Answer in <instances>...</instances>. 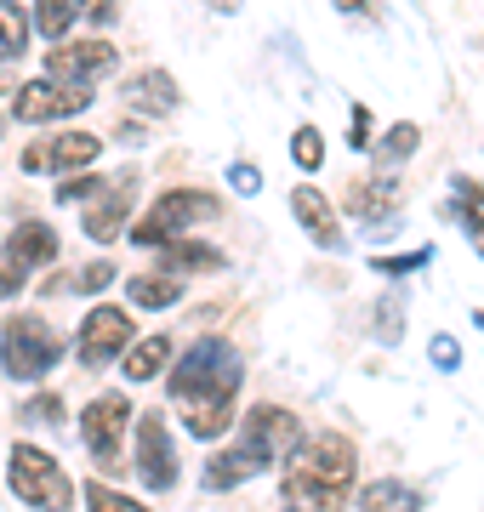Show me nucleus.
<instances>
[{
  "label": "nucleus",
  "instance_id": "f257e3e1",
  "mask_svg": "<svg viewBox=\"0 0 484 512\" xmlns=\"http://www.w3.org/2000/svg\"><path fill=\"white\" fill-rule=\"evenodd\" d=\"M240 353L228 342H194L171 370V399L194 439H223L234 421V393H240Z\"/></svg>",
  "mask_w": 484,
  "mask_h": 512
},
{
  "label": "nucleus",
  "instance_id": "f03ea898",
  "mask_svg": "<svg viewBox=\"0 0 484 512\" xmlns=\"http://www.w3.org/2000/svg\"><path fill=\"white\" fill-rule=\"evenodd\" d=\"M354 444L342 433H319V439H297V450L285 456V501L297 512H342L354 495Z\"/></svg>",
  "mask_w": 484,
  "mask_h": 512
},
{
  "label": "nucleus",
  "instance_id": "7ed1b4c3",
  "mask_svg": "<svg viewBox=\"0 0 484 512\" xmlns=\"http://www.w3.org/2000/svg\"><path fill=\"white\" fill-rule=\"evenodd\" d=\"M6 484L23 507L35 512H69L75 507V490H69V473L57 467L40 444H12V467H6Z\"/></svg>",
  "mask_w": 484,
  "mask_h": 512
},
{
  "label": "nucleus",
  "instance_id": "20e7f679",
  "mask_svg": "<svg viewBox=\"0 0 484 512\" xmlns=\"http://www.w3.org/2000/svg\"><path fill=\"white\" fill-rule=\"evenodd\" d=\"M217 217H223V200H217V194H205V188H166V194L154 200L149 217L131 228V239H137V245H166V239H183L188 228L217 222Z\"/></svg>",
  "mask_w": 484,
  "mask_h": 512
},
{
  "label": "nucleus",
  "instance_id": "39448f33",
  "mask_svg": "<svg viewBox=\"0 0 484 512\" xmlns=\"http://www.w3.org/2000/svg\"><path fill=\"white\" fill-rule=\"evenodd\" d=\"M63 359V342H57V330L35 313H18V319H6L0 330V370L6 376H18V382H35L46 370Z\"/></svg>",
  "mask_w": 484,
  "mask_h": 512
},
{
  "label": "nucleus",
  "instance_id": "423d86ee",
  "mask_svg": "<svg viewBox=\"0 0 484 512\" xmlns=\"http://www.w3.org/2000/svg\"><path fill=\"white\" fill-rule=\"evenodd\" d=\"M97 154H103V137L92 131H57V137H35L23 148V171L29 177H75V171H92Z\"/></svg>",
  "mask_w": 484,
  "mask_h": 512
},
{
  "label": "nucleus",
  "instance_id": "0eeeda50",
  "mask_svg": "<svg viewBox=\"0 0 484 512\" xmlns=\"http://www.w3.org/2000/svg\"><path fill=\"white\" fill-rule=\"evenodd\" d=\"M86 103H92V80H57V74H40V80H29V86L12 92V120L40 126V120L80 114Z\"/></svg>",
  "mask_w": 484,
  "mask_h": 512
},
{
  "label": "nucleus",
  "instance_id": "6e6552de",
  "mask_svg": "<svg viewBox=\"0 0 484 512\" xmlns=\"http://www.w3.org/2000/svg\"><path fill=\"white\" fill-rule=\"evenodd\" d=\"M126 421H131V399L126 393H103L80 410V439L97 456V467H120V439H126Z\"/></svg>",
  "mask_w": 484,
  "mask_h": 512
},
{
  "label": "nucleus",
  "instance_id": "1a4fd4ad",
  "mask_svg": "<svg viewBox=\"0 0 484 512\" xmlns=\"http://www.w3.org/2000/svg\"><path fill=\"white\" fill-rule=\"evenodd\" d=\"M297 439H302V427H297V416H291V410H280V404H257V410L240 421V439H234V444H240V450H251L262 467H274L285 450H297Z\"/></svg>",
  "mask_w": 484,
  "mask_h": 512
},
{
  "label": "nucleus",
  "instance_id": "9d476101",
  "mask_svg": "<svg viewBox=\"0 0 484 512\" xmlns=\"http://www.w3.org/2000/svg\"><path fill=\"white\" fill-rule=\"evenodd\" d=\"M131 348V313L114 308V302H97L86 319H80V365H109V359H126Z\"/></svg>",
  "mask_w": 484,
  "mask_h": 512
},
{
  "label": "nucleus",
  "instance_id": "9b49d317",
  "mask_svg": "<svg viewBox=\"0 0 484 512\" xmlns=\"http://www.w3.org/2000/svg\"><path fill=\"white\" fill-rule=\"evenodd\" d=\"M137 473L149 490H171L177 484V450L166 439V416L149 410V416L137 421Z\"/></svg>",
  "mask_w": 484,
  "mask_h": 512
},
{
  "label": "nucleus",
  "instance_id": "f8f14e48",
  "mask_svg": "<svg viewBox=\"0 0 484 512\" xmlns=\"http://www.w3.org/2000/svg\"><path fill=\"white\" fill-rule=\"evenodd\" d=\"M120 63L109 40H57L52 52H46V74L57 80H92V74H109Z\"/></svg>",
  "mask_w": 484,
  "mask_h": 512
},
{
  "label": "nucleus",
  "instance_id": "ddd939ff",
  "mask_svg": "<svg viewBox=\"0 0 484 512\" xmlns=\"http://www.w3.org/2000/svg\"><path fill=\"white\" fill-rule=\"evenodd\" d=\"M131 194H137V171H120V177H109V188H103V194H97V200L86 205V234L103 239V245L126 234Z\"/></svg>",
  "mask_w": 484,
  "mask_h": 512
},
{
  "label": "nucleus",
  "instance_id": "4468645a",
  "mask_svg": "<svg viewBox=\"0 0 484 512\" xmlns=\"http://www.w3.org/2000/svg\"><path fill=\"white\" fill-rule=\"evenodd\" d=\"M120 97H126V109H137V114H171L177 103H183V92H177V80L171 74H160V69H149V74H131L126 86H120Z\"/></svg>",
  "mask_w": 484,
  "mask_h": 512
},
{
  "label": "nucleus",
  "instance_id": "2eb2a0df",
  "mask_svg": "<svg viewBox=\"0 0 484 512\" xmlns=\"http://www.w3.org/2000/svg\"><path fill=\"white\" fill-rule=\"evenodd\" d=\"M291 211H297V222L314 234V245H325V251H336L342 245V228H336V211H331V200L319 194V188H291Z\"/></svg>",
  "mask_w": 484,
  "mask_h": 512
},
{
  "label": "nucleus",
  "instance_id": "dca6fc26",
  "mask_svg": "<svg viewBox=\"0 0 484 512\" xmlns=\"http://www.w3.org/2000/svg\"><path fill=\"white\" fill-rule=\"evenodd\" d=\"M399 205V194H393V177H359V183H348V217H359V222H382Z\"/></svg>",
  "mask_w": 484,
  "mask_h": 512
},
{
  "label": "nucleus",
  "instance_id": "f3484780",
  "mask_svg": "<svg viewBox=\"0 0 484 512\" xmlns=\"http://www.w3.org/2000/svg\"><path fill=\"white\" fill-rule=\"evenodd\" d=\"M6 251L18 256L23 268H46V262H57L52 222H18V228H12V239H6Z\"/></svg>",
  "mask_w": 484,
  "mask_h": 512
},
{
  "label": "nucleus",
  "instance_id": "a211bd4d",
  "mask_svg": "<svg viewBox=\"0 0 484 512\" xmlns=\"http://www.w3.org/2000/svg\"><path fill=\"white\" fill-rule=\"evenodd\" d=\"M160 268L166 274H211V268H223V251H211L200 239H166L160 245Z\"/></svg>",
  "mask_w": 484,
  "mask_h": 512
},
{
  "label": "nucleus",
  "instance_id": "6ab92c4d",
  "mask_svg": "<svg viewBox=\"0 0 484 512\" xmlns=\"http://www.w3.org/2000/svg\"><path fill=\"white\" fill-rule=\"evenodd\" d=\"M126 296L137 302V308H149V313H166L171 302H183V279L177 274H137V279H126Z\"/></svg>",
  "mask_w": 484,
  "mask_h": 512
},
{
  "label": "nucleus",
  "instance_id": "aec40b11",
  "mask_svg": "<svg viewBox=\"0 0 484 512\" xmlns=\"http://www.w3.org/2000/svg\"><path fill=\"white\" fill-rule=\"evenodd\" d=\"M416 143H422V131L410 126V120H399V126L382 137V143H371V165L382 171V177H393V171H399V165L416 154Z\"/></svg>",
  "mask_w": 484,
  "mask_h": 512
},
{
  "label": "nucleus",
  "instance_id": "412c9836",
  "mask_svg": "<svg viewBox=\"0 0 484 512\" xmlns=\"http://www.w3.org/2000/svg\"><path fill=\"white\" fill-rule=\"evenodd\" d=\"M171 359V336H143V342H131L126 348V382H149V376H160Z\"/></svg>",
  "mask_w": 484,
  "mask_h": 512
},
{
  "label": "nucleus",
  "instance_id": "4be33fe9",
  "mask_svg": "<svg viewBox=\"0 0 484 512\" xmlns=\"http://www.w3.org/2000/svg\"><path fill=\"white\" fill-rule=\"evenodd\" d=\"M23 52H29V18H23L18 0H0V63Z\"/></svg>",
  "mask_w": 484,
  "mask_h": 512
},
{
  "label": "nucleus",
  "instance_id": "5701e85b",
  "mask_svg": "<svg viewBox=\"0 0 484 512\" xmlns=\"http://www.w3.org/2000/svg\"><path fill=\"white\" fill-rule=\"evenodd\" d=\"M35 29L57 46V40L75 29V0H35Z\"/></svg>",
  "mask_w": 484,
  "mask_h": 512
},
{
  "label": "nucleus",
  "instance_id": "b1692460",
  "mask_svg": "<svg viewBox=\"0 0 484 512\" xmlns=\"http://www.w3.org/2000/svg\"><path fill=\"white\" fill-rule=\"evenodd\" d=\"M359 501H365V512H416L422 507V495L399 490V484H365Z\"/></svg>",
  "mask_w": 484,
  "mask_h": 512
},
{
  "label": "nucleus",
  "instance_id": "393cba45",
  "mask_svg": "<svg viewBox=\"0 0 484 512\" xmlns=\"http://www.w3.org/2000/svg\"><path fill=\"white\" fill-rule=\"evenodd\" d=\"M109 279H114V262H92V268H80V274H57L46 291H52V296L57 291H86V296H92V291H103Z\"/></svg>",
  "mask_w": 484,
  "mask_h": 512
},
{
  "label": "nucleus",
  "instance_id": "a878e982",
  "mask_svg": "<svg viewBox=\"0 0 484 512\" xmlns=\"http://www.w3.org/2000/svg\"><path fill=\"white\" fill-rule=\"evenodd\" d=\"M291 160H297L302 171H319V165H325V137H319V126L291 131Z\"/></svg>",
  "mask_w": 484,
  "mask_h": 512
},
{
  "label": "nucleus",
  "instance_id": "bb28decb",
  "mask_svg": "<svg viewBox=\"0 0 484 512\" xmlns=\"http://www.w3.org/2000/svg\"><path fill=\"white\" fill-rule=\"evenodd\" d=\"M103 177H97V171H75V177H63V183H57V200L63 205H75V200H97V194H103Z\"/></svg>",
  "mask_w": 484,
  "mask_h": 512
},
{
  "label": "nucleus",
  "instance_id": "cd10ccee",
  "mask_svg": "<svg viewBox=\"0 0 484 512\" xmlns=\"http://www.w3.org/2000/svg\"><path fill=\"white\" fill-rule=\"evenodd\" d=\"M86 507L92 512H149L143 501H131V495L109 490V484H86Z\"/></svg>",
  "mask_w": 484,
  "mask_h": 512
},
{
  "label": "nucleus",
  "instance_id": "c85d7f7f",
  "mask_svg": "<svg viewBox=\"0 0 484 512\" xmlns=\"http://www.w3.org/2000/svg\"><path fill=\"white\" fill-rule=\"evenodd\" d=\"M23 279H29V268H23L12 251H0V302H6V296H18Z\"/></svg>",
  "mask_w": 484,
  "mask_h": 512
},
{
  "label": "nucleus",
  "instance_id": "c756f323",
  "mask_svg": "<svg viewBox=\"0 0 484 512\" xmlns=\"http://www.w3.org/2000/svg\"><path fill=\"white\" fill-rule=\"evenodd\" d=\"M348 148H371V109L365 103H354V114H348Z\"/></svg>",
  "mask_w": 484,
  "mask_h": 512
},
{
  "label": "nucleus",
  "instance_id": "7c9ffc66",
  "mask_svg": "<svg viewBox=\"0 0 484 512\" xmlns=\"http://www.w3.org/2000/svg\"><path fill=\"white\" fill-rule=\"evenodd\" d=\"M75 12L92 23V29H109L114 23V0H75Z\"/></svg>",
  "mask_w": 484,
  "mask_h": 512
},
{
  "label": "nucleus",
  "instance_id": "2f4dec72",
  "mask_svg": "<svg viewBox=\"0 0 484 512\" xmlns=\"http://www.w3.org/2000/svg\"><path fill=\"white\" fill-rule=\"evenodd\" d=\"M428 245H422V251H410V256H376V268H382V274H410V268H422V262H428Z\"/></svg>",
  "mask_w": 484,
  "mask_h": 512
},
{
  "label": "nucleus",
  "instance_id": "473e14b6",
  "mask_svg": "<svg viewBox=\"0 0 484 512\" xmlns=\"http://www.w3.org/2000/svg\"><path fill=\"white\" fill-rule=\"evenodd\" d=\"M228 183H234V194H257L262 188V177H257V165H228Z\"/></svg>",
  "mask_w": 484,
  "mask_h": 512
},
{
  "label": "nucleus",
  "instance_id": "72a5a7b5",
  "mask_svg": "<svg viewBox=\"0 0 484 512\" xmlns=\"http://www.w3.org/2000/svg\"><path fill=\"white\" fill-rule=\"evenodd\" d=\"M445 211H456V217H462L467 239H473V245H479V256H484V211H467V205H445Z\"/></svg>",
  "mask_w": 484,
  "mask_h": 512
},
{
  "label": "nucleus",
  "instance_id": "f704fd0d",
  "mask_svg": "<svg viewBox=\"0 0 484 512\" xmlns=\"http://www.w3.org/2000/svg\"><path fill=\"white\" fill-rule=\"evenodd\" d=\"M450 188H456V205H467V211H484V188L473 183V177H456Z\"/></svg>",
  "mask_w": 484,
  "mask_h": 512
},
{
  "label": "nucleus",
  "instance_id": "c9c22d12",
  "mask_svg": "<svg viewBox=\"0 0 484 512\" xmlns=\"http://www.w3.org/2000/svg\"><path fill=\"white\" fill-rule=\"evenodd\" d=\"M376 330H382V342H393V336H405V313H393L388 302L376 308Z\"/></svg>",
  "mask_w": 484,
  "mask_h": 512
},
{
  "label": "nucleus",
  "instance_id": "e433bc0d",
  "mask_svg": "<svg viewBox=\"0 0 484 512\" xmlns=\"http://www.w3.org/2000/svg\"><path fill=\"white\" fill-rule=\"evenodd\" d=\"M23 416H29V421H57V416H63V404H57L52 399V393H40V399H29V404H23Z\"/></svg>",
  "mask_w": 484,
  "mask_h": 512
},
{
  "label": "nucleus",
  "instance_id": "4c0bfd02",
  "mask_svg": "<svg viewBox=\"0 0 484 512\" xmlns=\"http://www.w3.org/2000/svg\"><path fill=\"white\" fill-rule=\"evenodd\" d=\"M433 365H439V370L462 365V353H456V342H450V336H433Z\"/></svg>",
  "mask_w": 484,
  "mask_h": 512
},
{
  "label": "nucleus",
  "instance_id": "58836bf2",
  "mask_svg": "<svg viewBox=\"0 0 484 512\" xmlns=\"http://www.w3.org/2000/svg\"><path fill=\"white\" fill-rule=\"evenodd\" d=\"M342 12H371V0H336Z\"/></svg>",
  "mask_w": 484,
  "mask_h": 512
},
{
  "label": "nucleus",
  "instance_id": "ea45409f",
  "mask_svg": "<svg viewBox=\"0 0 484 512\" xmlns=\"http://www.w3.org/2000/svg\"><path fill=\"white\" fill-rule=\"evenodd\" d=\"M211 6H217V12H240V0H211Z\"/></svg>",
  "mask_w": 484,
  "mask_h": 512
},
{
  "label": "nucleus",
  "instance_id": "a19ab883",
  "mask_svg": "<svg viewBox=\"0 0 484 512\" xmlns=\"http://www.w3.org/2000/svg\"><path fill=\"white\" fill-rule=\"evenodd\" d=\"M6 92H12V80H6V74H0V97H6Z\"/></svg>",
  "mask_w": 484,
  "mask_h": 512
},
{
  "label": "nucleus",
  "instance_id": "79ce46f5",
  "mask_svg": "<svg viewBox=\"0 0 484 512\" xmlns=\"http://www.w3.org/2000/svg\"><path fill=\"white\" fill-rule=\"evenodd\" d=\"M6 126H12V120H0V137H6Z\"/></svg>",
  "mask_w": 484,
  "mask_h": 512
},
{
  "label": "nucleus",
  "instance_id": "37998d69",
  "mask_svg": "<svg viewBox=\"0 0 484 512\" xmlns=\"http://www.w3.org/2000/svg\"><path fill=\"white\" fill-rule=\"evenodd\" d=\"M285 512H297V507H285Z\"/></svg>",
  "mask_w": 484,
  "mask_h": 512
}]
</instances>
